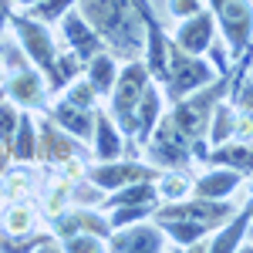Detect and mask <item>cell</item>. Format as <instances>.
Masks as SVG:
<instances>
[{"label": "cell", "instance_id": "obj_20", "mask_svg": "<svg viewBox=\"0 0 253 253\" xmlns=\"http://www.w3.org/2000/svg\"><path fill=\"white\" fill-rule=\"evenodd\" d=\"M159 226H162V233L169 236L175 247H196L203 236L213 230L210 223H199V219H182V216H166V219H159Z\"/></svg>", "mask_w": 253, "mask_h": 253}, {"label": "cell", "instance_id": "obj_30", "mask_svg": "<svg viewBox=\"0 0 253 253\" xmlns=\"http://www.w3.org/2000/svg\"><path fill=\"white\" fill-rule=\"evenodd\" d=\"M182 193H189V179L186 175H169V179H162V186H159V196L169 203V199H179Z\"/></svg>", "mask_w": 253, "mask_h": 253}, {"label": "cell", "instance_id": "obj_15", "mask_svg": "<svg viewBox=\"0 0 253 253\" xmlns=\"http://www.w3.org/2000/svg\"><path fill=\"white\" fill-rule=\"evenodd\" d=\"M54 230H58V236H71V233H95V236H112V223L105 219L101 213H95V210H71V213L58 216V223H54Z\"/></svg>", "mask_w": 253, "mask_h": 253}, {"label": "cell", "instance_id": "obj_16", "mask_svg": "<svg viewBox=\"0 0 253 253\" xmlns=\"http://www.w3.org/2000/svg\"><path fill=\"white\" fill-rule=\"evenodd\" d=\"M240 182H243V172L226 169V166H216L213 172L199 175V179L193 182V193L203 196V199H226L230 193H236Z\"/></svg>", "mask_w": 253, "mask_h": 253}, {"label": "cell", "instance_id": "obj_11", "mask_svg": "<svg viewBox=\"0 0 253 253\" xmlns=\"http://www.w3.org/2000/svg\"><path fill=\"white\" fill-rule=\"evenodd\" d=\"M78 152V138L68 135L58 122H38V159L44 162H68Z\"/></svg>", "mask_w": 253, "mask_h": 253}, {"label": "cell", "instance_id": "obj_24", "mask_svg": "<svg viewBox=\"0 0 253 253\" xmlns=\"http://www.w3.org/2000/svg\"><path fill=\"white\" fill-rule=\"evenodd\" d=\"M236 128H240V118H236V105L233 101H219L213 108V118H210V142L213 145H223V142H230Z\"/></svg>", "mask_w": 253, "mask_h": 253}, {"label": "cell", "instance_id": "obj_13", "mask_svg": "<svg viewBox=\"0 0 253 253\" xmlns=\"http://www.w3.org/2000/svg\"><path fill=\"white\" fill-rule=\"evenodd\" d=\"M125 132L118 128V122L108 112H101L98 108L95 112V132H91V138H95V156L98 162H108V159H122V152H125Z\"/></svg>", "mask_w": 253, "mask_h": 253}, {"label": "cell", "instance_id": "obj_29", "mask_svg": "<svg viewBox=\"0 0 253 253\" xmlns=\"http://www.w3.org/2000/svg\"><path fill=\"white\" fill-rule=\"evenodd\" d=\"M95 98H98V91L88 81H71L68 84V101H75L81 108H95Z\"/></svg>", "mask_w": 253, "mask_h": 253}, {"label": "cell", "instance_id": "obj_14", "mask_svg": "<svg viewBox=\"0 0 253 253\" xmlns=\"http://www.w3.org/2000/svg\"><path fill=\"white\" fill-rule=\"evenodd\" d=\"M51 118L58 122L68 135L78 138V142L91 138V132H95V112H91V108H81V105L68 101V98H61L58 105L51 108Z\"/></svg>", "mask_w": 253, "mask_h": 253}, {"label": "cell", "instance_id": "obj_22", "mask_svg": "<svg viewBox=\"0 0 253 253\" xmlns=\"http://www.w3.org/2000/svg\"><path fill=\"white\" fill-rule=\"evenodd\" d=\"M84 61L68 47L64 54H54V64L44 71V81H47V91H64L71 81H78V71Z\"/></svg>", "mask_w": 253, "mask_h": 253}, {"label": "cell", "instance_id": "obj_1", "mask_svg": "<svg viewBox=\"0 0 253 253\" xmlns=\"http://www.w3.org/2000/svg\"><path fill=\"white\" fill-rule=\"evenodd\" d=\"M75 7L101 34L105 47H112L115 58L132 61L135 51L145 44V24H142L138 0H78Z\"/></svg>", "mask_w": 253, "mask_h": 253}, {"label": "cell", "instance_id": "obj_18", "mask_svg": "<svg viewBox=\"0 0 253 253\" xmlns=\"http://www.w3.org/2000/svg\"><path fill=\"white\" fill-rule=\"evenodd\" d=\"M206 159L213 166H226V169H236L243 175H253V142H223V145H213V152Z\"/></svg>", "mask_w": 253, "mask_h": 253}, {"label": "cell", "instance_id": "obj_34", "mask_svg": "<svg viewBox=\"0 0 253 253\" xmlns=\"http://www.w3.org/2000/svg\"><path fill=\"white\" fill-rule=\"evenodd\" d=\"M7 162H10V149H7V145L0 142V172L7 169Z\"/></svg>", "mask_w": 253, "mask_h": 253}, {"label": "cell", "instance_id": "obj_32", "mask_svg": "<svg viewBox=\"0 0 253 253\" xmlns=\"http://www.w3.org/2000/svg\"><path fill=\"white\" fill-rule=\"evenodd\" d=\"M166 7H169L172 17H189V14H196V10L206 7V0H169Z\"/></svg>", "mask_w": 253, "mask_h": 253}, {"label": "cell", "instance_id": "obj_19", "mask_svg": "<svg viewBox=\"0 0 253 253\" xmlns=\"http://www.w3.org/2000/svg\"><path fill=\"white\" fill-rule=\"evenodd\" d=\"M250 223H253V203L243 210V213H233V216H230V219H226V226L219 223V233L213 236L210 250H213V253H230V250H236V247L243 243L247 230H250Z\"/></svg>", "mask_w": 253, "mask_h": 253}, {"label": "cell", "instance_id": "obj_7", "mask_svg": "<svg viewBox=\"0 0 253 253\" xmlns=\"http://www.w3.org/2000/svg\"><path fill=\"white\" fill-rule=\"evenodd\" d=\"M138 179H159V169L142 166V162H122V159H108V162H98L88 169V182L101 193H115V189L138 182Z\"/></svg>", "mask_w": 253, "mask_h": 253}, {"label": "cell", "instance_id": "obj_23", "mask_svg": "<svg viewBox=\"0 0 253 253\" xmlns=\"http://www.w3.org/2000/svg\"><path fill=\"white\" fill-rule=\"evenodd\" d=\"M10 159H17V162L38 159V122H34L31 115H20L14 142H10Z\"/></svg>", "mask_w": 253, "mask_h": 253}, {"label": "cell", "instance_id": "obj_8", "mask_svg": "<svg viewBox=\"0 0 253 253\" xmlns=\"http://www.w3.org/2000/svg\"><path fill=\"white\" fill-rule=\"evenodd\" d=\"M108 247L118 253H156L166 247V233L162 226H152V223H128L122 230H112L108 236Z\"/></svg>", "mask_w": 253, "mask_h": 253}, {"label": "cell", "instance_id": "obj_26", "mask_svg": "<svg viewBox=\"0 0 253 253\" xmlns=\"http://www.w3.org/2000/svg\"><path fill=\"white\" fill-rule=\"evenodd\" d=\"M78 0H38V3H31L27 10H31V17H38V20H61L71 7H75Z\"/></svg>", "mask_w": 253, "mask_h": 253}, {"label": "cell", "instance_id": "obj_2", "mask_svg": "<svg viewBox=\"0 0 253 253\" xmlns=\"http://www.w3.org/2000/svg\"><path fill=\"white\" fill-rule=\"evenodd\" d=\"M152 84V75L145 68V61H125V68H118L115 88H112V118L118 122V128L128 138H135V105L142 91Z\"/></svg>", "mask_w": 253, "mask_h": 253}, {"label": "cell", "instance_id": "obj_25", "mask_svg": "<svg viewBox=\"0 0 253 253\" xmlns=\"http://www.w3.org/2000/svg\"><path fill=\"white\" fill-rule=\"evenodd\" d=\"M149 216H156V206H152V203H135V206H112V216H108V223H112V230H122V226H128V223H138V219H149Z\"/></svg>", "mask_w": 253, "mask_h": 253}, {"label": "cell", "instance_id": "obj_28", "mask_svg": "<svg viewBox=\"0 0 253 253\" xmlns=\"http://www.w3.org/2000/svg\"><path fill=\"white\" fill-rule=\"evenodd\" d=\"M64 250H71V253L108 250V240H105V236H95V233H71V236H64Z\"/></svg>", "mask_w": 253, "mask_h": 253}, {"label": "cell", "instance_id": "obj_27", "mask_svg": "<svg viewBox=\"0 0 253 253\" xmlns=\"http://www.w3.org/2000/svg\"><path fill=\"white\" fill-rule=\"evenodd\" d=\"M17 122H20V112L17 105L10 101V98L3 95L0 98V142L10 149V142H14V132H17Z\"/></svg>", "mask_w": 253, "mask_h": 253}, {"label": "cell", "instance_id": "obj_31", "mask_svg": "<svg viewBox=\"0 0 253 253\" xmlns=\"http://www.w3.org/2000/svg\"><path fill=\"white\" fill-rule=\"evenodd\" d=\"M27 226H31V213L24 210V206H17V210H10V216H7V233H27Z\"/></svg>", "mask_w": 253, "mask_h": 253}, {"label": "cell", "instance_id": "obj_35", "mask_svg": "<svg viewBox=\"0 0 253 253\" xmlns=\"http://www.w3.org/2000/svg\"><path fill=\"white\" fill-rule=\"evenodd\" d=\"M17 3H24V7H31V3H38V0H17Z\"/></svg>", "mask_w": 253, "mask_h": 253}, {"label": "cell", "instance_id": "obj_10", "mask_svg": "<svg viewBox=\"0 0 253 253\" xmlns=\"http://www.w3.org/2000/svg\"><path fill=\"white\" fill-rule=\"evenodd\" d=\"M61 34H64L68 47H71L81 61L95 58L98 51H108V47H105V41H101V34H98L95 27L84 20V14H81V10H75V7L61 17Z\"/></svg>", "mask_w": 253, "mask_h": 253}, {"label": "cell", "instance_id": "obj_6", "mask_svg": "<svg viewBox=\"0 0 253 253\" xmlns=\"http://www.w3.org/2000/svg\"><path fill=\"white\" fill-rule=\"evenodd\" d=\"M138 10H142V24H145V68H149L152 81H166L172 38L162 31V24H159L156 10L149 7V0H138Z\"/></svg>", "mask_w": 253, "mask_h": 253}, {"label": "cell", "instance_id": "obj_36", "mask_svg": "<svg viewBox=\"0 0 253 253\" xmlns=\"http://www.w3.org/2000/svg\"><path fill=\"white\" fill-rule=\"evenodd\" d=\"M250 203H253V186H250Z\"/></svg>", "mask_w": 253, "mask_h": 253}, {"label": "cell", "instance_id": "obj_9", "mask_svg": "<svg viewBox=\"0 0 253 253\" xmlns=\"http://www.w3.org/2000/svg\"><path fill=\"white\" fill-rule=\"evenodd\" d=\"M172 41L182 47V51H189V54H206L210 51V44L216 41V17L213 10H196L189 17H182L179 24V31L172 34Z\"/></svg>", "mask_w": 253, "mask_h": 253}, {"label": "cell", "instance_id": "obj_4", "mask_svg": "<svg viewBox=\"0 0 253 253\" xmlns=\"http://www.w3.org/2000/svg\"><path fill=\"white\" fill-rule=\"evenodd\" d=\"M213 7L216 27L223 34V44L230 54L240 58L253 47V3L250 0H206Z\"/></svg>", "mask_w": 253, "mask_h": 253}, {"label": "cell", "instance_id": "obj_37", "mask_svg": "<svg viewBox=\"0 0 253 253\" xmlns=\"http://www.w3.org/2000/svg\"><path fill=\"white\" fill-rule=\"evenodd\" d=\"M3 95H7V91H0V98H3Z\"/></svg>", "mask_w": 253, "mask_h": 253}, {"label": "cell", "instance_id": "obj_3", "mask_svg": "<svg viewBox=\"0 0 253 253\" xmlns=\"http://www.w3.org/2000/svg\"><path fill=\"white\" fill-rule=\"evenodd\" d=\"M213 78H216V68L210 64V61H203L199 54L182 51V47L172 41V47H169V75H166V81H162L169 101H179V98L193 95V91H199V88H206Z\"/></svg>", "mask_w": 253, "mask_h": 253}, {"label": "cell", "instance_id": "obj_12", "mask_svg": "<svg viewBox=\"0 0 253 253\" xmlns=\"http://www.w3.org/2000/svg\"><path fill=\"white\" fill-rule=\"evenodd\" d=\"M7 98L14 105H24V108H38L44 105V95H47V81H44V71L41 68H20L14 71V78L7 81Z\"/></svg>", "mask_w": 253, "mask_h": 253}, {"label": "cell", "instance_id": "obj_17", "mask_svg": "<svg viewBox=\"0 0 253 253\" xmlns=\"http://www.w3.org/2000/svg\"><path fill=\"white\" fill-rule=\"evenodd\" d=\"M159 118H162V95H159L156 84H149L135 105V142H142V145L149 142L152 128L159 125Z\"/></svg>", "mask_w": 253, "mask_h": 253}, {"label": "cell", "instance_id": "obj_21", "mask_svg": "<svg viewBox=\"0 0 253 253\" xmlns=\"http://www.w3.org/2000/svg\"><path fill=\"white\" fill-rule=\"evenodd\" d=\"M88 64V84L95 88L98 95H112L115 88V78H118V58L112 51H98L95 58L84 61Z\"/></svg>", "mask_w": 253, "mask_h": 253}, {"label": "cell", "instance_id": "obj_5", "mask_svg": "<svg viewBox=\"0 0 253 253\" xmlns=\"http://www.w3.org/2000/svg\"><path fill=\"white\" fill-rule=\"evenodd\" d=\"M10 27H14V34H17V44L24 47L27 61H34L41 71H47V68L54 64V54H58L51 27H47L44 20L31 17V14H20V17L14 14V17H10Z\"/></svg>", "mask_w": 253, "mask_h": 253}, {"label": "cell", "instance_id": "obj_33", "mask_svg": "<svg viewBox=\"0 0 253 253\" xmlns=\"http://www.w3.org/2000/svg\"><path fill=\"white\" fill-rule=\"evenodd\" d=\"M10 17H14V7H10V0H0V31L10 24Z\"/></svg>", "mask_w": 253, "mask_h": 253}]
</instances>
